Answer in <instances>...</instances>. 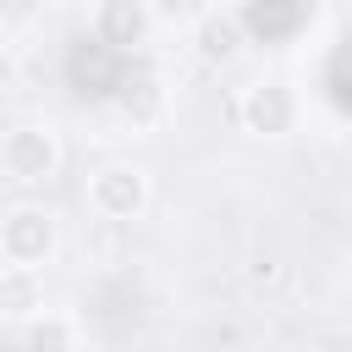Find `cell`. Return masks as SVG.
<instances>
[{"label": "cell", "instance_id": "cell-7", "mask_svg": "<svg viewBox=\"0 0 352 352\" xmlns=\"http://www.w3.org/2000/svg\"><path fill=\"white\" fill-rule=\"evenodd\" d=\"M16 341L28 352H77L88 346V324L77 314H60V308H38L28 324H16Z\"/></svg>", "mask_w": 352, "mask_h": 352}, {"label": "cell", "instance_id": "cell-5", "mask_svg": "<svg viewBox=\"0 0 352 352\" xmlns=\"http://www.w3.org/2000/svg\"><path fill=\"white\" fill-rule=\"evenodd\" d=\"M88 33L110 50H143L154 38V6L148 0H94Z\"/></svg>", "mask_w": 352, "mask_h": 352}, {"label": "cell", "instance_id": "cell-2", "mask_svg": "<svg viewBox=\"0 0 352 352\" xmlns=\"http://www.w3.org/2000/svg\"><path fill=\"white\" fill-rule=\"evenodd\" d=\"M82 204H88V214L104 220V226H132V220L148 214V204H154V182H148V170L132 165V160H104L99 170H88V182H82Z\"/></svg>", "mask_w": 352, "mask_h": 352}, {"label": "cell", "instance_id": "cell-8", "mask_svg": "<svg viewBox=\"0 0 352 352\" xmlns=\"http://www.w3.org/2000/svg\"><path fill=\"white\" fill-rule=\"evenodd\" d=\"M33 275H38V270H6V264H0V319H6V324H28V319L44 308Z\"/></svg>", "mask_w": 352, "mask_h": 352}, {"label": "cell", "instance_id": "cell-4", "mask_svg": "<svg viewBox=\"0 0 352 352\" xmlns=\"http://www.w3.org/2000/svg\"><path fill=\"white\" fill-rule=\"evenodd\" d=\"M236 121L248 138H264V143H280L302 126V88L292 77H258L242 88L236 99Z\"/></svg>", "mask_w": 352, "mask_h": 352}, {"label": "cell", "instance_id": "cell-6", "mask_svg": "<svg viewBox=\"0 0 352 352\" xmlns=\"http://www.w3.org/2000/svg\"><path fill=\"white\" fill-rule=\"evenodd\" d=\"M242 50H248V28H242V16H236L231 6H209V11L192 22V55H198L204 66L226 72V66L242 60Z\"/></svg>", "mask_w": 352, "mask_h": 352}, {"label": "cell", "instance_id": "cell-1", "mask_svg": "<svg viewBox=\"0 0 352 352\" xmlns=\"http://www.w3.org/2000/svg\"><path fill=\"white\" fill-rule=\"evenodd\" d=\"M55 253H60V214L33 204V198L6 204V214H0V264L6 270H50Z\"/></svg>", "mask_w": 352, "mask_h": 352}, {"label": "cell", "instance_id": "cell-3", "mask_svg": "<svg viewBox=\"0 0 352 352\" xmlns=\"http://www.w3.org/2000/svg\"><path fill=\"white\" fill-rule=\"evenodd\" d=\"M66 165V143L50 121H16L0 138V176L11 187H44Z\"/></svg>", "mask_w": 352, "mask_h": 352}]
</instances>
